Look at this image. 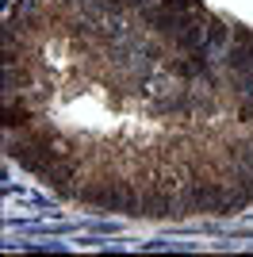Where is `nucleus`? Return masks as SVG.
<instances>
[{
  "label": "nucleus",
  "instance_id": "nucleus-1",
  "mask_svg": "<svg viewBox=\"0 0 253 257\" xmlns=\"http://www.w3.org/2000/svg\"><path fill=\"white\" fill-rule=\"evenodd\" d=\"M4 123H8V127H16V123H20V127H27V107L16 104V100L8 96V119H4Z\"/></svg>",
  "mask_w": 253,
  "mask_h": 257
}]
</instances>
